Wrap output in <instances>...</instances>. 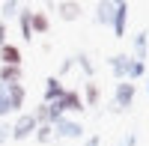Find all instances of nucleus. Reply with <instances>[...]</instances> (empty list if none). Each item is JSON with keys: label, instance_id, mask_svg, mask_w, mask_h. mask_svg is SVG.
I'll list each match as a JSON object with an SVG mask.
<instances>
[{"label": "nucleus", "instance_id": "nucleus-1", "mask_svg": "<svg viewBox=\"0 0 149 146\" xmlns=\"http://www.w3.org/2000/svg\"><path fill=\"white\" fill-rule=\"evenodd\" d=\"M134 95H137V87H134L131 81H116V87H113V102H110V111H113V113L128 111V107L134 104Z\"/></svg>", "mask_w": 149, "mask_h": 146}, {"label": "nucleus", "instance_id": "nucleus-2", "mask_svg": "<svg viewBox=\"0 0 149 146\" xmlns=\"http://www.w3.org/2000/svg\"><path fill=\"white\" fill-rule=\"evenodd\" d=\"M36 128H39V122L33 119V113H18L15 116V122H12V140H27L36 134Z\"/></svg>", "mask_w": 149, "mask_h": 146}, {"label": "nucleus", "instance_id": "nucleus-3", "mask_svg": "<svg viewBox=\"0 0 149 146\" xmlns=\"http://www.w3.org/2000/svg\"><path fill=\"white\" fill-rule=\"evenodd\" d=\"M54 134L60 140H81L84 137V125L78 122V119H72V116H63V119L54 122Z\"/></svg>", "mask_w": 149, "mask_h": 146}, {"label": "nucleus", "instance_id": "nucleus-4", "mask_svg": "<svg viewBox=\"0 0 149 146\" xmlns=\"http://www.w3.org/2000/svg\"><path fill=\"white\" fill-rule=\"evenodd\" d=\"M57 104H60V111H63V116H69V113H84V111H86V104H84V99H81V90H69V87H66L63 99H60Z\"/></svg>", "mask_w": 149, "mask_h": 146}, {"label": "nucleus", "instance_id": "nucleus-5", "mask_svg": "<svg viewBox=\"0 0 149 146\" xmlns=\"http://www.w3.org/2000/svg\"><path fill=\"white\" fill-rule=\"evenodd\" d=\"M116 39H125V30H128V3L125 0H116V12H113V24H110Z\"/></svg>", "mask_w": 149, "mask_h": 146}, {"label": "nucleus", "instance_id": "nucleus-6", "mask_svg": "<svg viewBox=\"0 0 149 146\" xmlns=\"http://www.w3.org/2000/svg\"><path fill=\"white\" fill-rule=\"evenodd\" d=\"M63 92H66V83L60 81L57 75L45 78V90H42V102H45V104H54V102H60V99H63Z\"/></svg>", "mask_w": 149, "mask_h": 146}, {"label": "nucleus", "instance_id": "nucleus-7", "mask_svg": "<svg viewBox=\"0 0 149 146\" xmlns=\"http://www.w3.org/2000/svg\"><path fill=\"white\" fill-rule=\"evenodd\" d=\"M128 63H131V54H110L107 57V69L116 81H125L128 78Z\"/></svg>", "mask_w": 149, "mask_h": 146}, {"label": "nucleus", "instance_id": "nucleus-8", "mask_svg": "<svg viewBox=\"0 0 149 146\" xmlns=\"http://www.w3.org/2000/svg\"><path fill=\"white\" fill-rule=\"evenodd\" d=\"M113 12H116V0H98L95 3V24L110 27L113 24Z\"/></svg>", "mask_w": 149, "mask_h": 146}, {"label": "nucleus", "instance_id": "nucleus-9", "mask_svg": "<svg viewBox=\"0 0 149 146\" xmlns=\"http://www.w3.org/2000/svg\"><path fill=\"white\" fill-rule=\"evenodd\" d=\"M54 9H57L60 21H78V18H81V12H84V6L78 3V0H60Z\"/></svg>", "mask_w": 149, "mask_h": 146}, {"label": "nucleus", "instance_id": "nucleus-10", "mask_svg": "<svg viewBox=\"0 0 149 146\" xmlns=\"http://www.w3.org/2000/svg\"><path fill=\"white\" fill-rule=\"evenodd\" d=\"M131 57L140 60V63H146V57H149V33L146 30L134 33V39H131Z\"/></svg>", "mask_w": 149, "mask_h": 146}, {"label": "nucleus", "instance_id": "nucleus-11", "mask_svg": "<svg viewBox=\"0 0 149 146\" xmlns=\"http://www.w3.org/2000/svg\"><path fill=\"white\" fill-rule=\"evenodd\" d=\"M6 92H9V104H12V113H21L24 102H27V87H24V83H6Z\"/></svg>", "mask_w": 149, "mask_h": 146}, {"label": "nucleus", "instance_id": "nucleus-12", "mask_svg": "<svg viewBox=\"0 0 149 146\" xmlns=\"http://www.w3.org/2000/svg\"><path fill=\"white\" fill-rule=\"evenodd\" d=\"M18 27H21V39L24 42H33L36 36H33V9L30 6H21L18 12Z\"/></svg>", "mask_w": 149, "mask_h": 146}, {"label": "nucleus", "instance_id": "nucleus-13", "mask_svg": "<svg viewBox=\"0 0 149 146\" xmlns=\"http://www.w3.org/2000/svg\"><path fill=\"white\" fill-rule=\"evenodd\" d=\"M0 66H21V48L6 42L0 48Z\"/></svg>", "mask_w": 149, "mask_h": 146}, {"label": "nucleus", "instance_id": "nucleus-14", "mask_svg": "<svg viewBox=\"0 0 149 146\" xmlns=\"http://www.w3.org/2000/svg\"><path fill=\"white\" fill-rule=\"evenodd\" d=\"M74 66L84 72L86 81H95V63L90 60V54H86V51H78V54H74Z\"/></svg>", "mask_w": 149, "mask_h": 146}, {"label": "nucleus", "instance_id": "nucleus-15", "mask_svg": "<svg viewBox=\"0 0 149 146\" xmlns=\"http://www.w3.org/2000/svg\"><path fill=\"white\" fill-rule=\"evenodd\" d=\"M81 99H84V104H86V107H95L98 102H102V90H98V83H95V81H86V83H84Z\"/></svg>", "mask_w": 149, "mask_h": 146}, {"label": "nucleus", "instance_id": "nucleus-16", "mask_svg": "<svg viewBox=\"0 0 149 146\" xmlns=\"http://www.w3.org/2000/svg\"><path fill=\"white\" fill-rule=\"evenodd\" d=\"M24 69L21 66H0V83H21Z\"/></svg>", "mask_w": 149, "mask_h": 146}, {"label": "nucleus", "instance_id": "nucleus-17", "mask_svg": "<svg viewBox=\"0 0 149 146\" xmlns=\"http://www.w3.org/2000/svg\"><path fill=\"white\" fill-rule=\"evenodd\" d=\"M48 30H51V18H48L45 12L33 9V36H45Z\"/></svg>", "mask_w": 149, "mask_h": 146}, {"label": "nucleus", "instance_id": "nucleus-18", "mask_svg": "<svg viewBox=\"0 0 149 146\" xmlns=\"http://www.w3.org/2000/svg\"><path fill=\"white\" fill-rule=\"evenodd\" d=\"M146 75H149V72H146V63H140V60L131 57V63H128V78H125V81L134 83V81H140V78H146Z\"/></svg>", "mask_w": 149, "mask_h": 146}, {"label": "nucleus", "instance_id": "nucleus-19", "mask_svg": "<svg viewBox=\"0 0 149 146\" xmlns=\"http://www.w3.org/2000/svg\"><path fill=\"white\" fill-rule=\"evenodd\" d=\"M18 12H21L18 0H3L0 3V18H18Z\"/></svg>", "mask_w": 149, "mask_h": 146}, {"label": "nucleus", "instance_id": "nucleus-20", "mask_svg": "<svg viewBox=\"0 0 149 146\" xmlns=\"http://www.w3.org/2000/svg\"><path fill=\"white\" fill-rule=\"evenodd\" d=\"M33 140H36V143H51V140H57L54 125H39V128H36V134H33Z\"/></svg>", "mask_w": 149, "mask_h": 146}, {"label": "nucleus", "instance_id": "nucleus-21", "mask_svg": "<svg viewBox=\"0 0 149 146\" xmlns=\"http://www.w3.org/2000/svg\"><path fill=\"white\" fill-rule=\"evenodd\" d=\"M12 113V104H9V92H6V83H0V122Z\"/></svg>", "mask_w": 149, "mask_h": 146}, {"label": "nucleus", "instance_id": "nucleus-22", "mask_svg": "<svg viewBox=\"0 0 149 146\" xmlns=\"http://www.w3.org/2000/svg\"><path fill=\"white\" fill-rule=\"evenodd\" d=\"M72 69H74V57H66V60H63V63H60V69H57V78H60V81H63V75H69V72H72Z\"/></svg>", "mask_w": 149, "mask_h": 146}, {"label": "nucleus", "instance_id": "nucleus-23", "mask_svg": "<svg viewBox=\"0 0 149 146\" xmlns=\"http://www.w3.org/2000/svg\"><path fill=\"white\" fill-rule=\"evenodd\" d=\"M6 140H12V125L3 119V122H0V146H3Z\"/></svg>", "mask_w": 149, "mask_h": 146}, {"label": "nucleus", "instance_id": "nucleus-24", "mask_svg": "<svg viewBox=\"0 0 149 146\" xmlns=\"http://www.w3.org/2000/svg\"><path fill=\"white\" fill-rule=\"evenodd\" d=\"M119 146H137V134H134V131H128V134H122Z\"/></svg>", "mask_w": 149, "mask_h": 146}, {"label": "nucleus", "instance_id": "nucleus-25", "mask_svg": "<svg viewBox=\"0 0 149 146\" xmlns=\"http://www.w3.org/2000/svg\"><path fill=\"white\" fill-rule=\"evenodd\" d=\"M6 42H9V27H6V21H0V48Z\"/></svg>", "mask_w": 149, "mask_h": 146}, {"label": "nucleus", "instance_id": "nucleus-26", "mask_svg": "<svg viewBox=\"0 0 149 146\" xmlns=\"http://www.w3.org/2000/svg\"><path fill=\"white\" fill-rule=\"evenodd\" d=\"M84 146H102V137H98V134H86L84 137Z\"/></svg>", "mask_w": 149, "mask_h": 146}, {"label": "nucleus", "instance_id": "nucleus-27", "mask_svg": "<svg viewBox=\"0 0 149 146\" xmlns=\"http://www.w3.org/2000/svg\"><path fill=\"white\" fill-rule=\"evenodd\" d=\"M146 92H149V75H146Z\"/></svg>", "mask_w": 149, "mask_h": 146}]
</instances>
